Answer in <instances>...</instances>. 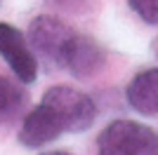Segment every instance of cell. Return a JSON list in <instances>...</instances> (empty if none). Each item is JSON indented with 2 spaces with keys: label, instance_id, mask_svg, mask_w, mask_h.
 Returning <instances> with one entry per match:
<instances>
[{
  "label": "cell",
  "instance_id": "1",
  "mask_svg": "<svg viewBox=\"0 0 158 155\" xmlns=\"http://www.w3.org/2000/svg\"><path fill=\"white\" fill-rule=\"evenodd\" d=\"M97 155H158V134L137 120H113L97 136Z\"/></svg>",
  "mask_w": 158,
  "mask_h": 155
},
{
  "label": "cell",
  "instance_id": "2",
  "mask_svg": "<svg viewBox=\"0 0 158 155\" xmlns=\"http://www.w3.org/2000/svg\"><path fill=\"white\" fill-rule=\"evenodd\" d=\"M43 103L61 117L66 132H85L92 127L97 117V106L85 92L69 87V85H54L43 94Z\"/></svg>",
  "mask_w": 158,
  "mask_h": 155
},
{
  "label": "cell",
  "instance_id": "3",
  "mask_svg": "<svg viewBox=\"0 0 158 155\" xmlns=\"http://www.w3.org/2000/svg\"><path fill=\"white\" fill-rule=\"evenodd\" d=\"M28 45L33 47L35 54H40L43 59H47L50 64L61 66L66 54V47L71 45V40L76 38V31H73L69 24H64L57 17H50V14H40L28 24Z\"/></svg>",
  "mask_w": 158,
  "mask_h": 155
},
{
  "label": "cell",
  "instance_id": "4",
  "mask_svg": "<svg viewBox=\"0 0 158 155\" xmlns=\"http://www.w3.org/2000/svg\"><path fill=\"white\" fill-rule=\"evenodd\" d=\"M0 57L7 61L19 82L28 85L38 78V61L33 47L28 45V38L19 28L2 21H0Z\"/></svg>",
  "mask_w": 158,
  "mask_h": 155
},
{
  "label": "cell",
  "instance_id": "5",
  "mask_svg": "<svg viewBox=\"0 0 158 155\" xmlns=\"http://www.w3.org/2000/svg\"><path fill=\"white\" fill-rule=\"evenodd\" d=\"M61 134H66V127L61 122V117L47 103L40 101L21 122L19 143L26 146V148H43L47 143L57 141Z\"/></svg>",
  "mask_w": 158,
  "mask_h": 155
},
{
  "label": "cell",
  "instance_id": "6",
  "mask_svg": "<svg viewBox=\"0 0 158 155\" xmlns=\"http://www.w3.org/2000/svg\"><path fill=\"white\" fill-rule=\"evenodd\" d=\"M104 64H106V52L102 50V45L87 35L76 33L71 45L66 47L61 68H66L76 80H90L104 68Z\"/></svg>",
  "mask_w": 158,
  "mask_h": 155
},
{
  "label": "cell",
  "instance_id": "7",
  "mask_svg": "<svg viewBox=\"0 0 158 155\" xmlns=\"http://www.w3.org/2000/svg\"><path fill=\"white\" fill-rule=\"evenodd\" d=\"M127 106L142 115H158V68L139 71L125 89Z\"/></svg>",
  "mask_w": 158,
  "mask_h": 155
},
{
  "label": "cell",
  "instance_id": "8",
  "mask_svg": "<svg viewBox=\"0 0 158 155\" xmlns=\"http://www.w3.org/2000/svg\"><path fill=\"white\" fill-rule=\"evenodd\" d=\"M28 103V94L19 82L0 75V125L12 122Z\"/></svg>",
  "mask_w": 158,
  "mask_h": 155
},
{
  "label": "cell",
  "instance_id": "9",
  "mask_svg": "<svg viewBox=\"0 0 158 155\" xmlns=\"http://www.w3.org/2000/svg\"><path fill=\"white\" fill-rule=\"evenodd\" d=\"M127 2H130V10L142 21L158 26V0H127Z\"/></svg>",
  "mask_w": 158,
  "mask_h": 155
},
{
  "label": "cell",
  "instance_id": "10",
  "mask_svg": "<svg viewBox=\"0 0 158 155\" xmlns=\"http://www.w3.org/2000/svg\"><path fill=\"white\" fill-rule=\"evenodd\" d=\"M40 155H71L69 150H47V153H40Z\"/></svg>",
  "mask_w": 158,
  "mask_h": 155
},
{
  "label": "cell",
  "instance_id": "11",
  "mask_svg": "<svg viewBox=\"0 0 158 155\" xmlns=\"http://www.w3.org/2000/svg\"><path fill=\"white\" fill-rule=\"evenodd\" d=\"M153 54H156V59H158V38L153 40Z\"/></svg>",
  "mask_w": 158,
  "mask_h": 155
},
{
  "label": "cell",
  "instance_id": "12",
  "mask_svg": "<svg viewBox=\"0 0 158 155\" xmlns=\"http://www.w3.org/2000/svg\"><path fill=\"white\" fill-rule=\"evenodd\" d=\"M0 2H2V0H0Z\"/></svg>",
  "mask_w": 158,
  "mask_h": 155
}]
</instances>
